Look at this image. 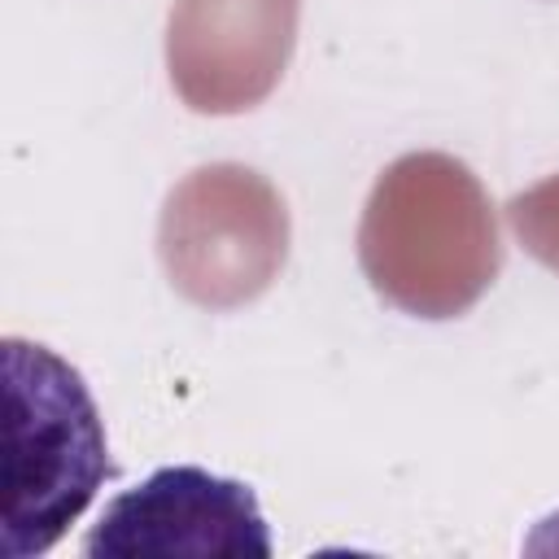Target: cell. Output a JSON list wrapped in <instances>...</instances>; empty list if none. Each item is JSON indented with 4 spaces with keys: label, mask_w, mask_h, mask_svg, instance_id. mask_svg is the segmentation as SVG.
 <instances>
[{
    "label": "cell",
    "mask_w": 559,
    "mask_h": 559,
    "mask_svg": "<svg viewBox=\"0 0 559 559\" xmlns=\"http://www.w3.org/2000/svg\"><path fill=\"white\" fill-rule=\"evenodd\" d=\"M4 555H44L114 476L83 376L48 345L4 336Z\"/></svg>",
    "instance_id": "6da1fadb"
},
{
    "label": "cell",
    "mask_w": 559,
    "mask_h": 559,
    "mask_svg": "<svg viewBox=\"0 0 559 559\" xmlns=\"http://www.w3.org/2000/svg\"><path fill=\"white\" fill-rule=\"evenodd\" d=\"M271 550L275 546L258 493L245 480L188 463L157 467L135 489H122L83 542L87 559H271Z\"/></svg>",
    "instance_id": "7a4b0ae2"
}]
</instances>
